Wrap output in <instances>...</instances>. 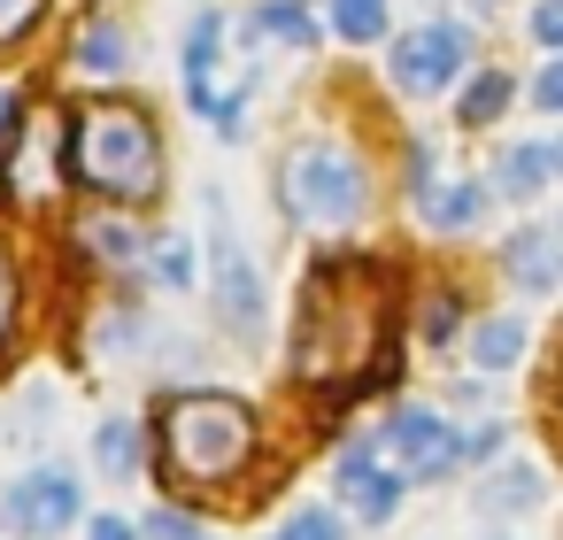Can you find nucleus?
Instances as JSON below:
<instances>
[{"instance_id":"nucleus-3","label":"nucleus","mask_w":563,"mask_h":540,"mask_svg":"<svg viewBox=\"0 0 563 540\" xmlns=\"http://www.w3.org/2000/svg\"><path fill=\"white\" fill-rule=\"evenodd\" d=\"M278 186H286L294 224H309V232H347L363 217V201H371V178H363V163L340 140H301L286 155V178Z\"/></svg>"},{"instance_id":"nucleus-13","label":"nucleus","mask_w":563,"mask_h":540,"mask_svg":"<svg viewBox=\"0 0 563 540\" xmlns=\"http://www.w3.org/2000/svg\"><path fill=\"white\" fill-rule=\"evenodd\" d=\"M478 217H486V194L478 186H432L424 194V224L432 232H471Z\"/></svg>"},{"instance_id":"nucleus-19","label":"nucleus","mask_w":563,"mask_h":540,"mask_svg":"<svg viewBox=\"0 0 563 540\" xmlns=\"http://www.w3.org/2000/svg\"><path fill=\"white\" fill-rule=\"evenodd\" d=\"M501 109H509V70H486V78H471V93H463L455 117H463V124H494Z\"/></svg>"},{"instance_id":"nucleus-4","label":"nucleus","mask_w":563,"mask_h":540,"mask_svg":"<svg viewBox=\"0 0 563 540\" xmlns=\"http://www.w3.org/2000/svg\"><path fill=\"white\" fill-rule=\"evenodd\" d=\"M209 294H217V317L232 340H263V278L232 232V209L224 194H209Z\"/></svg>"},{"instance_id":"nucleus-16","label":"nucleus","mask_w":563,"mask_h":540,"mask_svg":"<svg viewBox=\"0 0 563 540\" xmlns=\"http://www.w3.org/2000/svg\"><path fill=\"white\" fill-rule=\"evenodd\" d=\"M332 32H340L347 47L386 40V0H332Z\"/></svg>"},{"instance_id":"nucleus-9","label":"nucleus","mask_w":563,"mask_h":540,"mask_svg":"<svg viewBox=\"0 0 563 540\" xmlns=\"http://www.w3.org/2000/svg\"><path fill=\"white\" fill-rule=\"evenodd\" d=\"M55 163H63V109H32V132L9 163V194L24 201H47L55 194Z\"/></svg>"},{"instance_id":"nucleus-12","label":"nucleus","mask_w":563,"mask_h":540,"mask_svg":"<svg viewBox=\"0 0 563 540\" xmlns=\"http://www.w3.org/2000/svg\"><path fill=\"white\" fill-rule=\"evenodd\" d=\"M548 147H501V163H494V186L509 194V201H532V194H548Z\"/></svg>"},{"instance_id":"nucleus-29","label":"nucleus","mask_w":563,"mask_h":540,"mask_svg":"<svg viewBox=\"0 0 563 540\" xmlns=\"http://www.w3.org/2000/svg\"><path fill=\"white\" fill-rule=\"evenodd\" d=\"M86 540H140V525H124V517H93Z\"/></svg>"},{"instance_id":"nucleus-34","label":"nucleus","mask_w":563,"mask_h":540,"mask_svg":"<svg viewBox=\"0 0 563 540\" xmlns=\"http://www.w3.org/2000/svg\"><path fill=\"white\" fill-rule=\"evenodd\" d=\"M555 240H563V232H555Z\"/></svg>"},{"instance_id":"nucleus-21","label":"nucleus","mask_w":563,"mask_h":540,"mask_svg":"<svg viewBox=\"0 0 563 540\" xmlns=\"http://www.w3.org/2000/svg\"><path fill=\"white\" fill-rule=\"evenodd\" d=\"M271 540H347V525H340L332 509H294V517H286Z\"/></svg>"},{"instance_id":"nucleus-5","label":"nucleus","mask_w":563,"mask_h":540,"mask_svg":"<svg viewBox=\"0 0 563 540\" xmlns=\"http://www.w3.org/2000/svg\"><path fill=\"white\" fill-rule=\"evenodd\" d=\"M463 70H471V32H463V24H448V16H432V24H417V32H401V40H394V86H401L409 101L448 93Z\"/></svg>"},{"instance_id":"nucleus-33","label":"nucleus","mask_w":563,"mask_h":540,"mask_svg":"<svg viewBox=\"0 0 563 540\" xmlns=\"http://www.w3.org/2000/svg\"><path fill=\"white\" fill-rule=\"evenodd\" d=\"M201 540H209V532H201Z\"/></svg>"},{"instance_id":"nucleus-27","label":"nucleus","mask_w":563,"mask_h":540,"mask_svg":"<svg viewBox=\"0 0 563 540\" xmlns=\"http://www.w3.org/2000/svg\"><path fill=\"white\" fill-rule=\"evenodd\" d=\"M9 324H16V263L0 247V340H9Z\"/></svg>"},{"instance_id":"nucleus-32","label":"nucleus","mask_w":563,"mask_h":540,"mask_svg":"<svg viewBox=\"0 0 563 540\" xmlns=\"http://www.w3.org/2000/svg\"><path fill=\"white\" fill-rule=\"evenodd\" d=\"M548 170H555V178H563V140H555V147H548Z\"/></svg>"},{"instance_id":"nucleus-22","label":"nucleus","mask_w":563,"mask_h":540,"mask_svg":"<svg viewBox=\"0 0 563 540\" xmlns=\"http://www.w3.org/2000/svg\"><path fill=\"white\" fill-rule=\"evenodd\" d=\"M86 240H93L109 263H132V255H140V240H132V232H117V224H86Z\"/></svg>"},{"instance_id":"nucleus-11","label":"nucleus","mask_w":563,"mask_h":540,"mask_svg":"<svg viewBox=\"0 0 563 540\" xmlns=\"http://www.w3.org/2000/svg\"><path fill=\"white\" fill-rule=\"evenodd\" d=\"M540 502H548V486H540L532 463H501V471L478 486V509H486V517H532Z\"/></svg>"},{"instance_id":"nucleus-17","label":"nucleus","mask_w":563,"mask_h":540,"mask_svg":"<svg viewBox=\"0 0 563 540\" xmlns=\"http://www.w3.org/2000/svg\"><path fill=\"white\" fill-rule=\"evenodd\" d=\"M309 32H317V24L294 9V0H271V9H255V16H247V40H286V47H309Z\"/></svg>"},{"instance_id":"nucleus-23","label":"nucleus","mask_w":563,"mask_h":540,"mask_svg":"<svg viewBox=\"0 0 563 540\" xmlns=\"http://www.w3.org/2000/svg\"><path fill=\"white\" fill-rule=\"evenodd\" d=\"M140 540H201V525H186L178 509H155V517L140 525Z\"/></svg>"},{"instance_id":"nucleus-7","label":"nucleus","mask_w":563,"mask_h":540,"mask_svg":"<svg viewBox=\"0 0 563 540\" xmlns=\"http://www.w3.org/2000/svg\"><path fill=\"white\" fill-rule=\"evenodd\" d=\"M0 525L24 532V540H55V532H70V525H78V478H70L63 463L24 471L9 494H0Z\"/></svg>"},{"instance_id":"nucleus-10","label":"nucleus","mask_w":563,"mask_h":540,"mask_svg":"<svg viewBox=\"0 0 563 540\" xmlns=\"http://www.w3.org/2000/svg\"><path fill=\"white\" fill-rule=\"evenodd\" d=\"M501 271H509L517 294H555V286H563V240H555L548 224H525V232H509Z\"/></svg>"},{"instance_id":"nucleus-1","label":"nucleus","mask_w":563,"mask_h":540,"mask_svg":"<svg viewBox=\"0 0 563 540\" xmlns=\"http://www.w3.org/2000/svg\"><path fill=\"white\" fill-rule=\"evenodd\" d=\"M255 455V409L232 394H178L163 409V471L178 486H217Z\"/></svg>"},{"instance_id":"nucleus-8","label":"nucleus","mask_w":563,"mask_h":540,"mask_svg":"<svg viewBox=\"0 0 563 540\" xmlns=\"http://www.w3.org/2000/svg\"><path fill=\"white\" fill-rule=\"evenodd\" d=\"M332 486H340V502H347L363 525H386V517L401 509V486H409V478H401L378 448H347L340 471H332Z\"/></svg>"},{"instance_id":"nucleus-2","label":"nucleus","mask_w":563,"mask_h":540,"mask_svg":"<svg viewBox=\"0 0 563 540\" xmlns=\"http://www.w3.org/2000/svg\"><path fill=\"white\" fill-rule=\"evenodd\" d=\"M70 163H78V178H86L93 194H117V201H132V194H155V186H163V147H155V124H147L140 109H117V101L86 109Z\"/></svg>"},{"instance_id":"nucleus-6","label":"nucleus","mask_w":563,"mask_h":540,"mask_svg":"<svg viewBox=\"0 0 563 540\" xmlns=\"http://www.w3.org/2000/svg\"><path fill=\"white\" fill-rule=\"evenodd\" d=\"M378 455L401 471V478H448L463 463V432L432 409H394L386 432H378Z\"/></svg>"},{"instance_id":"nucleus-26","label":"nucleus","mask_w":563,"mask_h":540,"mask_svg":"<svg viewBox=\"0 0 563 540\" xmlns=\"http://www.w3.org/2000/svg\"><path fill=\"white\" fill-rule=\"evenodd\" d=\"M532 101H540V109H555V117H563V55H555V63H548V70H540V78H532Z\"/></svg>"},{"instance_id":"nucleus-31","label":"nucleus","mask_w":563,"mask_h":540,"mask_svg":"<svg viewBox=\"0 0 563 540\" xmlns=\"http://www.w3.org/2000/svg\"><path fill=\"white\" fill-rule=\"evenodd\" d=\"M9 117H16V93H0V132H9Z\"/></svg>"},{"instance_id":"nucleus-15","label":"nucleus","mask_w":563,"mask_h":540,"mask_svg":"<svg viewBox=\"0 0 563 540\" xmlns=\"http://www.w3.org/2000/svg\"><path fill=\"white\" fill-rule=\"evenodd\" d=\"M93 463H101L109 478H132V471H140V432H132L124 417H109V425L93 432Z\"/></svg>"},{"instance_id":"nucleus-30","label":"nucleus","mask_w":563,"mask_h":540,"mask_svg":"<svg viewBox=\"0 0 563 540\" xmlns=\"http://www.w3.org/2000/svg\"><path fill=\"white\" fill-rule=\"evenodd\" d=\"M424 340H455V301H432V324H424Z\"/></svg>"},{"instance_id":"nucleus-14","label":"nucleus","mask_w":563,"mask_h":540,"mask_svg":"<svg viewBox=\"0 0 563 540\" xmlns=\"http://www.w3.org/2000/svg\"><path fill=\"white\" fill-rule=\"evenodd\" d=\"M471 355H478V371H509L525 355V317H486L471 332Z\"/></svg>"},{"instance_id":"nucleus-24","label":"nucleus","mask_w":563,"mask_h":540,"mask_svg":"<svg viewBox=\"0 0 563 540\" xmlns=\"http://www.w3.org/2000/svg\"><path fill=\"white\" fill-rule=\"evenodd\" d=\"M47 9V0H0V47H9L16 32H32V16Z\"/></svg>"},{"instance_id":"nucleus-18","label":"nucleus","mask_w":563,"mask_h":540,"mask_svg":"<svg viewBox=\"0 0 563 540\" xmlns=\"http://www.w3.org/2000/svg\"><path fill=\"white\" fill-rule=\"evenodd\" d=\"M78 70L117 78V70H124V32H117V24H86V32H78Z\"/></svg>"},{"instance_id":"nucleus-28","label":"nucleus","mask_w":563,"mask_h":540,"mask_svg":"<svg viewBox=\"0 0 563 540\" xmlns=\"http://www.w3.org/2000/svg\"><path fill=\"white\" fill-rule=\"evenodd\" d=\"M463 455H471V463H486V455H501V425H478V432L463 440Z\"/></svg>"},{"instance_id":"nucleus-20","label":"nucleus","mask_w":563,"mask_h":540,"mask_svg":"<svg viewBox=\"0 0 563 540\" xmlns=\"http://www.w3.org/2000/svg\"><path fill=\"white\" fill-rule=\"evenodd\" d=\"M155 278H163L170 294L194 286V240H186V232H163V240H155Z\"/></svg>"},{"instance_id":"nucleus-25","label":"nucleus","mask_w":563,"mask_h":540,"mask_svg":"<svg viewBox=\"0 0 563 540\" xmlns=\"http://www.w3.org/2000/svg\"><path fill=\"white\" fill-rule=\"evenodd\" d=\"M532 40L563 55V0H540V9H532Z\"/></svg>"}]
</instances>
